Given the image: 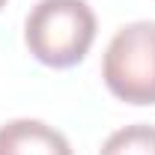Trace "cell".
Returning a JSON list of instances; mask_svg holds the SVG:
<instances>
[{"label":"cell","mask_w":155,"mask_h":155,"mask_svg":"<svg viewBox=\"0 0 155 155\" xmlns=\"http://www.w3.org/2000/svg\"><path fill=\"white\" fill-rule=\"evenodd\" d=\"M98 155H155V125L134 122L104 140Z\"/></svg>","instance_id":"cell-4"},{"label":"cell","mask_w":155,"mask_h":155,"mask_svg":"<svg viewBox=\"0 0 155 155\" xmlns=\"http://www.w3.org/2000/svg\"><path fill=\"white\" fill-rule=\"evenodd\" d=\"M24 39L39 63L75 66L96 39V12L87 0H39L24 21Z\"/></svg>","instance_id":"cell-1"},{"label":"cell","mask_w":155,"mask_h":155,"mask_svg":"<svg viewBox=\"0 0 155 155\" xmlns=\"http://www.w3.org/2000/svg\"><path fill=\"white\" fill-rule=\"evenodd\" d=\"M0 155H72V146L48 122L12 119L0 125Z\"/></svg>","instance_id":"cell-3"},{"label":"cell","mask_w":155,"mask_h":155,"mask_svg":"<svg viewBox=\"0 0 155 155\" xmlns=\"http://www.w3.org/2000/svg\"><path fill=\"white\" fill-rule=\"evenodd\" d=\"M3 6H6V0H0V9H3Z\"/></svg>","instance_id":"cell-5"},{"label":"cell","mask_w":155,"mask_h":155,"mask_svg":"<svg viewBox=\"0 0 155 155\" xmlns=\"http://www.w3.org/2000/svg\"><path fill=\"white\" fill-rule=\"evenodd\" d=\"M101 78L116 98L128 104H155V21H134L110 39Z\"/></svg>","instance_id":"cell-2"}]
</instances>
